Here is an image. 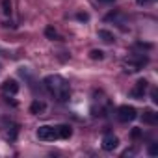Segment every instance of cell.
<instances>
[{
    "label": "cell",
    "instance_id": "obj_2",
    "mask_svg": "<svg viewBox=\"0 0 158 158\" xmlns=\"http://www.w3.org/2000/svg\"><path fill=\"white\" fill-rule=\"evenodd\" d=\"M147 61H149V60H147V56H143V54H130V56L123 61V67H125L127 73H138L139 69H143V65H145Z\"/></svg>",
    "mask_w": 158,
    "mask_h": 158
},
{
    "label": "cell",
    "instance_id": "obj_13",
    "mask_svg": "<svg viewBox=\"0 0 158 158\" xmlns=\"http://www.w3.org/2000/svg\"><path fill=\"white\" fill-rule=\"evenodd\" d=\"M89 58H91V60H102V58H104V52H102V50L93 48V50L89 52Z\"/></svg>",
    "mask_w": 158,
    "mask_h": 158
},
{
    "label": "cell",
    "instance_id": "obj_5",
    "mask_svg": "<svg viewBox=\"0 0 158 158\" xmlns=\"http://www.w3.org/2000/svg\"><path fill=\"white\" fill-rule=\"evenodd\" d=\"M147 89H149V82L145 80V78H141V80H138L136 86L130 89V97H134V99H143V95L147 93Z\"/></svg>",
    "mask_w": 158,
    "mask_h": 158
},
{
    "label": "cell",
    "instance_id": "obj_14",
    "mask_svg": "<svg viewBox=\"0 0 158 158\" xmlns=\"http://www.w3.org/2000/svg\"><path fill=\"white\" fill-rule=\"evenodd\" d=\"M2 8H4L2 11H4L6 15H10V13H11V2H10V0H2Z\"/></svg>",
    "mask_w": 158,
    "mask_h": 158
},
{
    "label": "cell",
    "instance_id": "obj_8",
    "mask_svg": "<svg viewBox=\"0 0 158 158\" xmlns=\"http://www.w3.org/2000/svg\"><path fill=\"white\" fill-rule=\"evenodd\" d=\"M141 119H143V123H147V125H156V123H158V114H156L154 110H143Z\"/></svg>",
    "mask_w": 158,
    "mask_h": 158
},
{
    "label": "cell",
    "instance_id": "obj_3",
    "mask_svg": "<svg viewBox=\"0 0 158 158\" xmlns=\"http://www.w3.org/2000/svg\"><path fill=\"white\" fill-rule=\"evenodd\" d=\"M136 117H138V112H136L134 106L123 104V106L117 108V119H119L121 123H130V121H134Z\"/></svg>",
    "mask_w": 158,
    "mask_h": 158
},
{
    "label": "cell",
    "instance_id": "obj_15",
    "mask_svg": "<svg viewBox=\"0 0 158 158\" xmlns=\"http://www.w3.org/2000/svg\"><path fill=\"white\" fill-rule=\"evenodd\" d=\"M149 154H151V156H156V154H158V147H156L154 143L149 147Z\"/></svg>",
    "mask_w": 158,
    "mask_h": 158
},
{
    "label": "cell",
    "instance_id": "obj_17",
    "mask_svg": "<svg viewBox=\"0 0 158 158\" xmlns=\"http://www.w3.org/2000/svg\"><path fill=\"white\" fill-rule=\"evenodd\" d=\"M139 136H141V130H139V128H134V130H132V138L136 139V138H139Z\"/></svg>",
    "mask_w": 158,
    "mask_h": 158
},
{
    "label": "cell",
    "instance_id": "obj_18",
    "mask_svg": "<svg viewBox=\"0 0 158 158\" xmlns=\"http://www.w3.org/2000/svg\"><path fill=\"white\" fill-rule=\"evenodd\" d=\"M151 2H154V0H138L139 6H145V4H151Z\"/></svg>",
    "mask_w": 158,
    "mask_h": 158
},
{
    "label": "cell",
    "instance_id": "obj_10",
    "mask_svg": "<svg viewBox=\"0 0 158 158\" xmlns=\"http://www.w3.org/2000/svg\"><path fill=\"white\" fill-rule=\"evenodd\" d=\"M56 128H58V136H60V139H69V138L73 136V128H71L69 125H58Z\"/></svg>",
    "mask_w": 158,
    "mask_h": 158
},
{
    "label": "cell",
    "instance_id": "obj_19",
    "mask_svg": "<svg viewBox=\"0 0 158 158\" xmlns=\"http://www.w3.org/2000/svg\"><path fill=\"white\" fill-rule=\"evenodd\" d=\"M115 0H99V4H114Z\"/></svg>",
    "mask_w": 158,
    "mask_h": 158
},
{
    "label": "cell",
    "instance_id": "obj_12",
    "mask_svg": "<svg viewBox=\"0 0 158 158\" xmlns=\"http://www.w3.org/2000/svg\"><path fill=\"white\" fill-rule=\"evenodd\" d=\"M45 35H47L48 39H58V32H56L52 26H47V28H45Z\"/></svg>",
    "mask_w": 158,
    "mask_h": 158
},
{
    "label": "cell",
    "instance_id": "obj_9",
    "mask_svg": "<svg viewBox=\"0 0 158 158\" xmlns=\"http://www.w3.org/2000/svg\"><path fill=\"white\" fill-rule=\"evenodd\" d=\"M45 110H47V104L43 101H34L30 104V114H34V115H41Z\"/></svg>",
    "mask_w": 158,
    "mask_h": 158
},
{
    "label": "cell",
    "instance_id": "obj_7",
    "mask_svg": "<svg viewBox=\"0 0 158 158\" xmlns=\"http://www.w3.org/2000/svg\"><path fill=\"white\" fill-rule=\"evenodd\" d=\"M2 91L4 93H8V95H15L17 91H19V84H17V80H6L4 84H2Z\"/></svg>",
    "mask_w": 158,
    "mask_h": 158
},
{
    "label": "cell",
    "instance_id": "obj_6",
    "mask_svg": "<svg viewBox=\"0 0 158 158\" xmlns=\"http://www.w3.org/2000/svg\"><path fill=\"white\" fill-rule=\"evenodd\" d=\"M117 145H119V139H117V136H114V134H104V138H102V149L104 151H114V149H117Z\"/></svg>",
    "mask_w": 158,
    "mask_h": 158
},
{
    "label": "cell",
    "instance_id": "obj_16",
    "mask_svg": "<svg viewBox=\"0 0 158 158\" xmlns=\"http://www.w3.org/2000/svg\"><path fill=\"white\" fill-rule=\"evenodd\" d=\"M76 19H78V21H88V19H89V15H88V13H78V15H76Z\"/></svg>",
    "mask_w": 158,
    "mask_h": 158
},
{
    "label": "cell",
    "instance_id": "obj_1",
    "mask_svg": "<svg viewBox=\"0 0 158 158\" xmlns=\"http://www.w3.org/2000/svg\"><path fill=\"white\" fill-rule=\"evenodd\" d=\"M47 91L50 95H54L60 102H65L69 101V95H71V88H69V82L65 80L63 76L60 74H48L45 80H43Z\"/></svg>",
    "mask_w": 158,
    "mask_h": 158
},
{
    "label": "cell",
    "instance_id": "obj_20",
    "mask_svg": "<svg viewBox=\"0 0 158 158\" xmlns=\"http://www.w3.org/2000/svg\"><path fill=\"white\" fill-rule=\"evenodd\" d=\"M152 101L158 102V93H156V89H152Z\"/></svg>",
    "mask_w": 158,
    "mask_h": 158
},
{
    "label": "cell",
    "instance_id": "obj_4",
    "mask_svg": "<svg viewBox=\"0 0 158 158\" xmlns=\"http://www.w3.org/2000/svg\"><path fill=\"white\" fill-rule=\"evenodd\" d=\"M37 138L41 141H54V139H60L58 136V128L56 127H50V125H43L37 128Z\"/></svg>",
    "mask_w": 158,
    "mask_h": 158
},
{
    "label": "cell",
    "instance_id": "obj_11",
    "mask_svg": "<svg viewBox=\"0 0 158 158\" xmlns=\"http://www.w3.org/2000/svg\"><path fill=\"white\" fill-rule=\"evenodd\" d=\"M97 35H99L104 43H114V41H115V37H114V34H112L110 30H99Z\"/></svg>",
    "mask_w": 158,
    "mask_h": 158
}]
</instances>
